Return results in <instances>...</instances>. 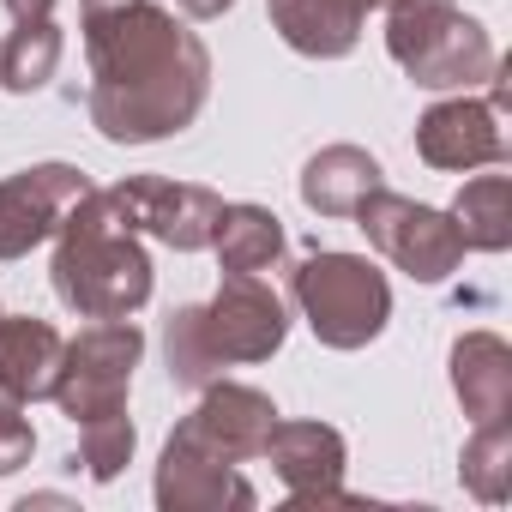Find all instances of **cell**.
Masks as SVG:
<instances>
[{"instance_id":"obj_1","label":"cell","mask_w":512,"mask_h":512,"mask_svg":"<svg viewBox=\"0 0 512 512\" xmlns=\"http://www.w3.org/2000/svg\"><path fill=\"white\" fill-rule=\"evenodd\" d=\"M91 61V127L109 145H157L199 121L211 97V49L157 0H79Z\"/></svg>"},{"instance_id":"obj_2","label":"cell","mask_w":512,"mask_h":512,"mask_svg":"<svg viewBox=\"0 0 512 512\" xmlns=\"http://www.w3.org/2000/svg\"><path fill=\"white\" fill-rule=\"evenodd\" d=\"M290 338V308L260 272H223L211 302H187L163 320V362L181 392L223 380V368L272 362Z\"/></svg>"},{"instance_id":"obj_3","label":"cell","mask_w":512,"mask_h":512,"mask_svg":"<svg viewBox=\"0 0 512 512\" xmlns=\"http://www.w3.org/2000/svg\"><path fill=\"white\" fill-rule=\"evenodd\" d=\"M49 241H55L49 284H55L67 314H79V320H133L151 302V253L121 223V211L109 205V187H91L61 217V229Z\"/></svg>"},{"instance_id":"obj_4","label":"cell","mask_w":512,"mask_h":512,"mask_svg":"<svg viewBox=\"0 0 512 512\" xmlns=\"http://www.w3.org/2000/svg\"><path fill=\"white\" fill-rule=\"evenodd\" d=\"M386 55L422 91H476L500 67L494 37L458 0H386Z\"/></svg>"},{"instance_id":"obj_5","label":"cell","mask_w":512,"mask_h":512,"mask_svg":"<svg viewBox=\"0 0 512 512\" xmlns=\"http://www.w3.org/2000/svg\"><path fill=\"white\" fill-rule=\"evenodd\" d=\"M290 296L326 350H368L392 320V284L362 253L320 247L290 272Z\"/></svg>"},{"instance_id":"obj_6","label":"cell","mask_w":512,"mask_h":512,"mask_svg":"<svg viewBox=\"0 0 512 512\" xmlns=\"http://www.w3.org/2000/svg\"><path fill=\"white\" fill-rule=\"evenodd\" d=\"M139 356H145V332L133 320H91L85 332L67 338L49 398L61 404V416L73 428L103 422V416H127V392H133Z\"/></svg>"},{"instance_id":"obj_7","label":"cell","mask_w":512,"mask_h":512,"mask_svg":"<svg viewBox=\"0 0 512 512\" xmlns=\"http://www.w3.org/2000/svg\"><path fill=\"white\" fill-rule=\"evenodd\" d=\"M350 217H356V229L368 235V247L380 253V260H392L416 284H446L464 266V235H458V223L446 211L410 199V193L374 187Z\"/></svg>"},{"instance_id":"obj_8","label":"cell","mask_w":512,"mask_h":512,"mask_svg":"<svg viewBox=\"0 0 512 512\" xmlns=\"http://www.w3.org/2000/svg\"><path fill=\"white\" fill-rule=\"evenodd\" d=\"M506 67H494L488 79V97H470V91H452L440 97L422 121H416V157L440 175H470V169H500L512 157L506 145Z\"/></svg>"},{"instance_id":"obj_9","label":"cell","mask_w":512,"mask_h":512,"mask_svg":"<svg viewBox=\"0 0 512 512\" xmlns=\"http://www.w3.org/2000/svg\"><path fill=\"white\" fill-rule=\"evenodd\" d=\"M109 205L133 235H151L175 253H205L223 199L199 181H169V175H127L109 187Z\"/></svg>"},{"instance_id":"obj_10","label":"cell","mask_w":512,"mask_h":512,"mask_svg":"<svg viewBox=\"0 0 512 512\" xmlns=\"http://www.w3.org/2000/svg\"><path fill=\"white\" fill-rule=\"evenodd\" d=\"M85 193L91 175L73 163H31L7 175L0 181V260H25L31 247H43Z\"/></svg>"},{"instance_id":"obj_11","label":"cell","mask_w":512,"mask_h":512,"mask_svg":"<svg viewBox=\"0 0 512 512\" xmlns=\"http://www.w3.org/2000/svg\"><path fill=\"white\" fill-rule=\"evenodd\" d=\"M278 482L290 488V506H350L356 494H344V470H350V446L332 422H290L278 416L266 434V452Z\"/></svg>"},{"instance_id":"obj_12","label":"cell","mask_w":512,"mask_h":512,"mask_svg":"<svg viewBox=\"0 0 512 512\" xmlns=\"http://www.w3.org/2000/svg\"><path fill=\"white\" fill-rule=\"evenodd\" d=\"M272 422H278L272 392L241 386V380H211V386H199V404L175 422V434L193 440V446H205L211 458L247 464V458H260V452H266Z\"/></svg>"},{"instance_id":"obj_13","label":"cell","mask_w":512,"mask_h":512,"mask_svg":"<svg viewBox=\"0 0 512 512\" xmlns=\"http://www.w3.org/2000/svg\"><path fill=\"white\" fill-rule=\"evenodd\" d=\"M163 512H253L260 506V488L241 476V464L211 458L205 446L169 434L163 458H157V482H151Z\"/></svg>"},{"instance_id":"obj_14","label":"cell","mask_w":512,"mask_h":512,"mask_svg":"<svg viewBox=\"0 0 512 512\" xmlns=\"http://www.w3.org/2000/svg\"><path fill=\"white\" fill-rule=\"evenodd\" d=\"M446 368H452V392H458L470 428L512 416V350L500 332H464L452 344Z\"/></svg>"},{"instance_id":"obj_15","label":"cell","mask_w":512,"mask_h":512,"mask_svg":"<svg viewBox=\"0 0 512 512\" xmlns=\"http://www.w3.org/2000/svg\"><path fill=\"white\" fill-rule=\"evenodd\" d=\"M266 19L272 31L308 55V61H344L362 43V7L356 0H266Z\"/></svg>"},{"instance_id":"obj_16","label":"cell","mask_w":512,"mask_h":512,"mask_svg":"<svg viewBox=\"0 0 512 512\" xmlns=\"http://www.w3.org/2000/svg\"><path fill=\"white\" fill-rule=\"evenodd\" d=\"M61 350H67V338H61L49 320L0 314V386H7L19 404H37V398L55 392Z\"/></svg>"},{"instance_id":"obj_17","label":"cell","mask_w":512,"mask_h":512,"mask_svg":"<svg viewBox=\"0 0 512 512\" xmlns=\"http://www.w3.org/2000/svg\"><path fill=\"white\" fill-rule=\"evenodd\" d=\"M374 187H386V169L362 145H326L302 163V205L314 217H350Z\"/></svg>"},{"instance_id":"obj_18","label":"cell","mask_w":512,"mask_h":512,"mask_svg":"<svg viewBox=\"0 0 512 512\" xmlns=\"http://www.w3.org/2000/svg\"><path fill=\"white\" fill-rule=\"evenodd\" d=\"M211 253L223 272H272L284 260V223L272 205H253V199H235L217 211V229H211Z\"/></svg>"},{"instance_id":"obj_19","label":"cell","mask_w":512,"mask_h":512,"mask_svg":"<svg viewBox=\"0 0 512 512\" xmlns=\"http://www.w3.org/2000/svg\"><path fill=\"white\" fill-rule=\"evenodd\" d=\"M446 217L464 235V253H506L512 247V181L506 175H470Z\"/></svg>"},{"instance_id":"obj_20","label":"cell","mask_w":512,"mask_h":512,"mask_svg":"<svg viewBox=\"0 0 512 512\" xmlns=\"http://www.w3.org/2000/svg\"><path fill=\"white\" fill-rule=\"evenodd\" d=\"M61 67V25L55 13H31V19H13L7 43H0V91L13 97H31L55 79Z\"/></svg>"},{"instance_id":"obj_21","label":"cell","mask_w":512,"mask_h":512,"mask_svg":"<svg viewBox=\"0 0 512 512\" xmlns=\"http://www.w3.org/2000/svg\"><path fill=\"white\" fill-rule=\"evenodd\" d=\"M458 476H464V488H470L482 506H500V500L512 494V416L470 428L464 458H458Z\"/></svg>"},{"instance_id":"obj_22","label":"cell","mask_w":512,"mask_h":512,"mask_svg":"<svg viewBox=\"0 0 512 512\" xmlns=\"http://www.w3.org/2000/svg\"><path fill=\"white\" fill-rule=\"evenodd\" d=\"M133 446H139V428L133 416H103V422H85L79 428V458L91 482H115L127 464H133Z\"/></svg>"},{"instance_id":"obj_23","label":"cell","mask_w":512,"mask_h":512,"mask_svg":"<svg viewBox=\"0 0 512 512\" xmlns=\"http://www.w3.org/2000/svg\"><path fill=\"white\" fill-rule=\"evenodd\" d=\"M31 404H19L7 386H0V476H13V470H25L31 464V452H37V428H31V416H25Z\"/></svg>"},{"instance_id":"obj_24","label":"cell","mask_w":512,"mask_h":512,"mask_svg":"<svg viewBox=\"0 0 512 512\" xmlns=\"http://www.w3.org/2000/svg\"><path fill=\"white\" fill-rule=\"evenodd\" d=\"M175 7L187 13V19H199V25H211V19H223L235 0H175Z\"/></svg>"},{"instance_id":"obj_25","label":"cell","mask_w":512,"mask_h":512,"mask_svg":"<svg viewBox=\"0 0 512 512\" xmlns=\"http://www.w3.org/2000/svg\"><path fill=\"white\" fill-rule=\"evenodd\" d=\"M356 7H362V13H374V7H386V0H356Z\"/></svg>"}]
</instances>
